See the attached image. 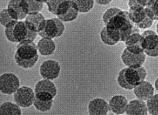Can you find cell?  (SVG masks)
I'll use <instances>...</instances> for the list:
<instances>
[{"mask_svg": "<svg viewBox=\"0 0 158 115\" xmlns=\"http://www.w3.org/2000/svg\"><path fill=\"white\" fill-rule=\"evenodd\" d=\"M109 37L114 41L125 42L134 33H140L129 17L128 11H121L111 18L105 25Z\"/></svg>", "mask_w": 158, "mask_h": 115, "instance_id": "6da1fadb", "label": "cell"}, {"mask_svg": "<svg viewBox=\"0 0 158 115\" xmlns=\"http://www.w3.org/2000/svg\"><path fill=\"white\" fill-rule=\"evenodd\" d=\"M14 58L19 67L24 69L33 68L39 60L37 44L34 41L18 44Z\"/></svg>", "mask_w": 158, "mask_h": 115, "instance_id": "7a4b0ae2", "label": "cell"}, {"mask_svg": "<svg viewBox=\"0 0 158 115\" xmlns=\"http://www.w3.org/2000/svg\"><path fill=\"white\" fill-rule=\"evenodd\" d=\"M128 13L131 20L139 29H148L153 24L154 21L148 17L145 7L134 5L129 7Z\"/></svg>", "mask_w": 158, "mask_h": 115, "instance_id": "3957f363", "label": "cell"}, {"mask_svg": "<svg viewBox=\"0 0 158 115\" xmlns=\"http://www.w3.org/2000/svg\"><path fill=\"white\" fill-rule=\"evenodd\" d=\"M65 31V25L58 18L47 19L44 30L38 33L42 38L53 39L60 37Z\"/></svg>", "mask_w": 158, "mask_h": 115, "instance_id": "277c9868", "label": "cell"}, {"mask_svg": "<svg viewBox=\"0 0 158 115\" xmlns=\"http://www.w3.org/2000/svg\"><path fill=\"white\" fill-rule=\"evenodd\" d=\"M38 33L31 31L27 25L25 20L17 21L12 32V42L23 43L33 42Z\"/></svg>", "mask_w": 158, "mask_h": 115, "instance_id": "5b68a950", "label": "cell"}, {"mask_svg": "<svg viewBox=\"0 0 158 115\" xmlns=\"http://www.w3.org/2000/svg\"><path fill=\"white\" fill-rule=\"evenodd\" d=\"M120 71L124 81L132 90L140 82L145 81L147 77V71L143 66L137 69L124 68Z\"/></svg>", "mask_w": 158, "mask_h": 115, "instance_id": "8992f818", "label": "cell"}, {"mask_svg": "<svg viewBox=\"0 0 158 115\" xmlns=\"http://www.w3.org/2000/svg\"><path fill=\"white\" fill-rule=\"evenodd\" d=\"M142 47L144 53L150 57H158V35L153 30H145L142 33Z\"/></svg>", "mask_w": 158, "mask_h": 115, "instance_id": "52a82bcc", "label": "cell"}, {"mask_svg": "<svg viewBox=\"0 0 158 115\" xmlns=\"http://www.w3.org/2000/svg\"><path fill=\"white\" fill-rule=\"evenodd\" d=\"M35 99V91L27 86L20 87L13 95L14 102L23 108L30 107L33 105Z\"/></svg>", "mask_w": 158, "mask_h": 115, "instance_id": "ba28073f", "label": "cell"}, {"mask_svg": "<svg viewBox=\"0 0 158 115\" xmlns=\"http://www.w3.org/2000/svg\"><path fill=\"white\" fill-rule=\"evenodd\" d=\"M20 87V79L12 73H6L0 77V91L6 95L14 94Z\"/></svg>", "mask_w": 158, "mask_h": 115, "instance_id": "9c48e42d", "label": "cell"}, {"mask_svg": "<svg viewBox=\"0 0 158 115\" xmlns=\"http://www.w3.org/2000/svg\"><path fill=\"white\" fill-rule=\"evenodd\" d=\"M61 69V65L58 61L51 59L45 60L40 65V75L44 79L52 81L59 77Z\"/></svg>", "mask_w": 158, "mask_h": 115, "instance_id": "30bf717a", "label": "cell"}, {"mask_svg": "<svg viewBox=\"0 0 158 115\" xmlns=\"http://www.w3.org/2000/svg\"><path fill=\"white\" fill-rule=\"evenodd\" d=\"M147 55L145 53L134 54L124 48L121 54V60L127 68L137 69L142 67L146 60Z\"/></svg>", "mask_w": 158, "mask_h": 115, "instance_id": "8fae6325", "label": "cell"}, {"mask_svg": "<svg viewBox=\"0 0 158 115\" xmlns=\"http://www.w3.org/2000/svg\"><path fill=\"white\" fill-rule=\"evenodd\" d=\"M133 90L136 98L142 101H147L155 95V88L153 84L148 81H142Z\"/></svg>", "mask_w": 158, "mask_h": 115, "instance_id": "7c38bea8", "label": "cell"}, {"mask_svg": "<svg viewBox=\"0 0 158 115\" xmlns=\"http://www.w3.org/2000/svg\"><path fill=\"white\" fill-rule=\"evenodd\" d=\"M109 111V103L103 99H93L88 105L89 115H107Z\"/></svg>", "mask_w": 158, "mask_h": 115, "instance_id": "4fadbf2b", "label": "cell"}, {"mask_svg": "<svg viewBox=\"0 0 158 115\" xmlns=\"http://www.w3.org/2000/svg\"><path fill=\"white\" fill-rule=\"evenodd\" d=\"M47 19L45 16L40 12L35 14L28 15L25 22L27 27L33 32L38 34L41 32L45 25Z\"/></svg>", "mask_w": 158, "mask_h": 115, "instance_id": "5bb4252c", "label": "cell"}, {"mask_svg": "<svg viewBox=\"0 0 158 115\" xmlns=\"http://www.w3.org/2000/svg\"><path fill=\"white\" fill-rule=\"evenodd\" d=\"M128 104L127 99L124 95H114L109 102L110 111L115 115H123L126 112Z\"/></svg>", "mask_w": 158, "mask_h": 115, "instance_id": "9a60e30c", "label": "cell"}, {"mask_svg": "<svg viewBox=\"0 0 158 115\" xmlns=\"http://www.w3.org/2000/svg\"><path fill=\"white\" fill-rule=\"evenodd\" d=\"M7 9L14 20L22 21L25 20L28 15L21 5V0H10L8 2Z\"/></svg>", "mask_w": 158, "mask_h": 115, "instance_id": "2e32d148", "label": "cell"}, {"mask_svg": "<svg viewBox=\"0 0 158 115\" xmlns=\"http://www.w3.org/2000/svg\"><path fill=\"white\" fill-rule=\"evenodd\" d=\"M142 37L140 33H134L131 35L124 42L127 51L134 54L144 53L142 47Z\"/></svg>", "mask_w": 158, "mask_h": 115, "instance_id": "e0dca14e", "label": "cell"}, {"mask_svg": "<svg viewBox=\"0 0 158 115\" xmlns=\"http://www.w3.org/2000/svg\"><path fill=\"white\" fill-rule=\"evenodd\" d=\"M126 113L127 115H148V112L146 102L139 99L130 101Z\"/></svg>", "mask_w": 158, "mask_h": 115, "instance_id": "ac0fdd59", "label": "cell"}, {"mask_svg": "<svg viewBox=\"0 0 158 115\" xmlns=\"http://www.w3.org/2000/svg\"><path fill=\"white\" fill-rule=\"evenodd\" d=\"M37 47L40 55L43 56L51 55L56 50V44L53 39L42 38L38 42Z\"/></svg>", "mask_w": 158, "mask_h": 115, "instance_id": "d6986e66", "label": "cell"}, {"mask_svg": "<svg viewBox=\"0 0 158 115\" xmlns=\"http://www.w3.org/2000/svg\"><path fill=\"white\" fill-rule=\"evenodd\" d=\"M34 91L35 94L41 92L50 93L54 97L56 96L58 92L55 84L52 81L44 79L40 80L36 84Z\"/></svg>", "mask_w": 158, "mask_h": 115, "instance_id": "ffe728a7", "label": "cell"}, {"mask_svg": "<svg viewBox=\"0 0 158 115\" xmlns=\"http://www.w3.org/2000/svg\"><path fill=\"white\" fill-rule=\"evenodd\" d=\"M21 108L15 103L6 102L1 105L0 115H22Z\"/></svg>", "mask_w": 158, "mask_h": 115, "instance_id": "44dd1931", "label": "cell"}, {"mask_svg": "<svg viewBox=\"0 0 158 115\" xmlns=\"http://www.w3.org/2000/svg\"><path fill=\"white\" fill-rule=\"evenodd\" d=\"M148 17L154 20H158V0H150L145 7Z\"/></svg>", "mask_w": 158, "mask_h": 115, "instance_id": "7402d4cb", "label": "cell"}, {"mask_svg": "<svg viewBox=\"0 0 158 115\" xmlns=\"http://www.w3.org/2000/svg\"><path fill=\"white\" fill-rule=\"evenodd\" d=\"M28 3V14H35L40 13L43 9L44 3L47 1H36V0H27Z\"/></svg>", "mask_w": 158, "mask_h": 115, "instance_id": "603a6c76", "label": "cell"}, {"mask_svg": "<svg viewBox=\"0 0 158 115\" xmlns=\"http://www.w3.org/2000/svg\"><path fill=\"white\" fill-rule=\"evenodd\" d=\"M79 12L87 13L94 7L95 1L93 0H74Z\"/></svg>", "mask_w": 158, "mask_h": 115, "instance_id": "cb8c5ba5", "label": "cell"}, {"mask_svg": "<svg viewBox=\"0 0 158 115\" xmlns=\"http://www.w3.org/2000/svg\"><path fill=\"white\" fill-rule=\"evenodd\" d=\"M53 100L49 101V102H45V101L40 100L36 98L33 104V106L37 110L42 113H45L50 111L52 109L53 107Z\"/></svg>", "mask_w": 158, "mask_h": 115, "instance_id": "d4e9b609", "label": "cell"}, {"mask_svg": "<svg viewBox=\"0 0 158 115\" xmlns=\"http://www.w3.org/2000/svg\"><path fill=\"white\" fill-rule=\"evenodd\" d=\"M148 113L151 115H158V94H155L146 102Z\"/></svg>", "mask_w": 158, "mask_h": 115, "instance_id": "484cf974", "label": "cell"}, {"mask_svg": "<svg viewBox=\"0 0 158 115\" xmlns=\"http://www.w3.org/2000/svg\"><path fill=\"white\" fill-rule=\"evenodd\" d=\"M121 9L117 7H112L107 9L102 15V20L105 25L108 23L109 20L115 15Z\"/></svg>", "mask_w": 158, "mask_h": 115, "instance_id": "4316f807", "label": "cell"}, {"mask_svg": "<svg viewBox=\"0 0 158 115\" xmlns=\"http://www.w3.org/2000/svg\"><path fill=\"white\" fill-rule=\"evenodd\" d=\"M14 20L11 18L10 15L8 13L7 8H4L2 9L0 12V24L2 26L6 27L10 22L13 21Z\"/></svg>", "mask_w": 158, "mask_h": 115, "instance_id": "83f0119b", "label": "cell"}, {"mask_svg": "<svg viewBox=\"0 0 158 115\" xmlns=\"http://www.w3.org/2000/svg\"><path fill=\"white\" fill-rule=\"evenodd\" d=\"M100 38H101L102 42L104 44L112 46H115V45H116L117 44V42L114 41L112 39L109 37V36L108 35V34L107 33L106 26H104L102 29V30H101V31L100 32Z\"/></svg>", "mask_w": 158, "mask_h": 115, "instance_id": "f1b7e54d", "label": "cell"}, {"mask_svg": "<svg viewBox=\"0 0 158 115\" xmlns=\"http://www.w3.org/2000/svg\"><path fill=\"white\" fill-rule=\"evenodd\" d=\"M35 95L36 99L42 101H45V102H49V101L53 100V99L55 98L51 94L48 92H45L36 93Z\"/></svg>", "mask_w": 158, "mask_h": 115, "instance_id": "f546056e", "label": "cell"}, {"mask_svg": "<svg viewBox=\"0 0 158 115\" xmlns=\"http://www.w3.org/2000/svg\"><path fill=\"white\" fill-rule=\"evenodd\" d=\"M149 1L147 0H131L127 1L129 7H131L134 5H139L143 7H146L148 5Z\"/></svg>", "mask_w": 158, "mask_h": 115, "instance_id": "4dcf8cb0", "label": "cell"}, {"mask_svg": "<svg viewBox=\"0 0 158 115\" xmlns=\"http://www.w3.org/2000/svg\"><path fill=\"white\" fill-rule=\"evenodd\" d=\"M112 2V0H96L95 2L102 6H106L110 4Z\"/></svg>", "mask_w": 158, "mask_h": 115, "instance_id": "1f68e13d", "label": "cell"}, {"mask_svg": "<svg viewBox=\"0 0 158 115\" xmlns=\"http://www.w3.org/2000/svg\"><path fill=\"white\" fill-rule=\"evenodd\" d=\"M155 87L156 90L158 91V77H157L155 81Z\"/></svg>", "mask_w": 158, "mask_h": 115, "instance_id": "d6a6232c", "label": "cell"}, {"mask_svg": "<svg viewBox=\"0 0 158 115\" xmlns=\"http://www.w3.org/2000/svg\"><path fill=\"white\" fill-rule=\"evenodd\" d=\"M156 30H157V34L158 35V22L157 23V24H156Z\"/></svg>", "mask_w": 158, "mask_h": 115, "instance_id": "836d02e7", "label": "cell"}]
</instances>
